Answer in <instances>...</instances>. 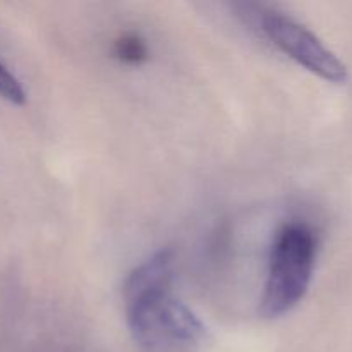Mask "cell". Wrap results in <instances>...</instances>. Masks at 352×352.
I'll return each instance as SVG.
<instances>
[{"instance_id":"1","label":"cell","mask_w":352,"mask_h":352,"mask_svg":"<svg viewBox=\"0 0 352 352\" xmlns=\"http://www.w3.org/2000/svg\"><path fill=\"white\" fill-rule=\"evenodd\" d=\"M318 243L305 222H289L275 236L260 313L278 318L305 299L313 280Z\"/></svg>"},{"instance_id":"2","label":"cell","mask_w":352,"mask_h":352,"mask_svg":"<svg viewBox=\"0 0 352 352\" xmlns=\"http://www.w3.org/2000/svg\"><path fill=\"white\" fill-rule=\"evenodd\" d=\"M124 305L133 339L146 352L184 351L205 337L201 320L174 298L170 289L146 292Z\"/></svg>"},{"instance_id":"3","label":"cell","mask_w":352,"mask_h":352,"mask_svg":"<svg viewBox=\"0 0 352 352\" xmlns=\"http://www.w3.org/2000/svg\"><path fill=\"white\" fill-rule=\"evenodd\" d=\"M260 26L278 50L306 71L333 85H344L347 81L349 72L346 64L309 28L294 17L278 10H265L260 16Z\"/></svg>"},{"instance_id":"4","label":"cell","mask_w":352,"mask_h":352,"mask_svg":"<svg viewBox=\"0 0 352 352\" xmlns=\"http://www.w3.org/2000/svg\"><path fill=\"white\" fill-rule=\"evenodd\" d=\"M113 54L124 64L140 65L148 58V45L140 34L126 33L116 41Z\"/></svg>"},{"instance_id":"5","label":"cell","mask_w":352,"mask_h":352,"mask_svg":"<svg viewBox=\"0 0 352 352\" xmlns=\"http://www.w3.org/2000/svg\"><path fill=\"white\" fill-rule=\"evenodd\" d=\"M0 98L14 103V105H23L26 102V91L21 86L19 79L0 62Z\"/></svg>"}]
</instances>
